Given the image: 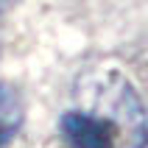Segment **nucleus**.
Returning a JSON list of instances; mask_svg holds the SVG:
<instances>
[{"label": "nucleus", "instance_id": "obj_2", "mask_svg": "<svg viewBox=\"0 0 148 148\" xmlns=\"http://www.w3.org/2000/svg\"><path fill=\"white\" fill-rule=\"evenodd\" d=\"M23 120V112H20V101L8 87L0 84V145L17 132V126Z\"/></svg>", "mask_w": 148, "mask_h": 148}, {"label": "nucleus", "instance_id": "obj_1", "mask_svg": "<svg viewBox=\"0 0 148 148\" xmlns=\"http://www.w3.org/2000/svg\"><path fill=\"white\" fill-rule=\"evenodd\" d=\"M62 134L73 148H115V117L90 112H67L62 117Z\"/></svg>", "mask_w": 148, "mask_h": 148}]
</instances>
